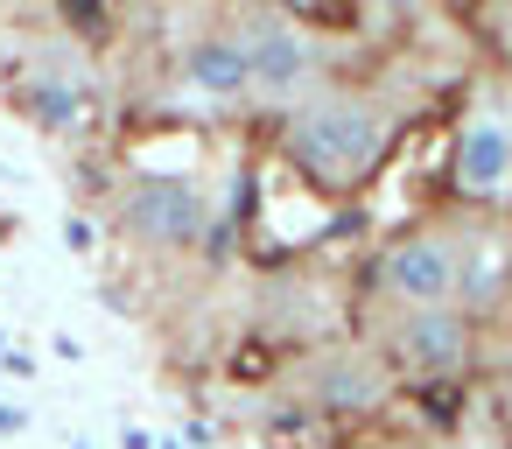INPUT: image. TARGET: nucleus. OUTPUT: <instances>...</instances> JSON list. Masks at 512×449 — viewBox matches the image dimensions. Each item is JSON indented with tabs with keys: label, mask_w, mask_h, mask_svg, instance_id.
Returning a JSON list of instances; mask_svg holds the SVG:
<instances>
[{
	"label": "nucleus",
	"mask_w": 512,
	"mask_h": 449,
	"mask_svg": "<svg viewBox=\"0 0 512 449\" xmlns=\"http://www.w3.org/2000/svg\"><path fill=\"white\" fill-rule=\"evenodd\" d=\"M183 78H190V92H204V99H239V92H253V78H246V50H239V36L232 29H204L190 50H183Z\"/></svg>",
	"instance_id": "nucleus-7"
},
{
	"label": "nucleus",
	"mask_w": 512,
	"mask_h": 449,
	"mask_svg": "<svg viewBox=\"0 0 512 449\" xmlns=\"http://www.w3.org/2000/svg\"><path fill=\"white\" fill-rule=\"evenodd\" d=\"M211 225V204L190 176H134L120 190V232L148 253H183Z\"/></svg>",
	"instance_id": "nucleus-4"
},
{
	"label": "nucleus",
	"mask_w": 512,
	"mask_h": 449,
	"mask_svg": "<svg viewBox=\"0 0 512 449\" xmlns=\"http://www.w3.org/2000/svg\"><path fill=\"white\" fill-rule=\"evenodd\" d=\"M239 50H246V78L260 99H281V106H302L316 92V71H323V50L302 22L288 15H246L239 29Z\"/></svg>",
	"instance_id": "nucleus-3"
},
{
	"label": "nucleus",
	"mask_w": 512,
	"mask_h": 449,
	"mask_svg": "<svg viewBox=\"0 0 512 449\" xmlns=\"http://www.w3.org/2000/svg\"><path fill=\"white\" fill-rule=\"evenodd\" d=\"M36 113H43V127H78V85L36 78Z\"/></svg>",
	"instance_id": "nucleus-9"
},
{
	"label": "nucleus",
	"mask_w": 512,
	"mask_h": 449,
	"mask_svg": "<svg viewBox=\"0 0 512 449\" xmlns=\"http://www.w3.org/2000/svg\"><path fill=\"white\" fill-rule=\"evenodd\" d=\"M309 393H316L330 414H365V407L386 400V365H379L372 351H330V358L316 365Z\"/></svg>",
	"instance_id": "nucleus-6"
},
{
	"label": "nucleus",
	"mask_w": 512,
	"mask_h": 449,
	"mask_svg": "<svg viewBox=\"0 0 512 449\" xmlns=\"http://www.w3.org/2000/svg\"><path fill=\"white\" fill-rule=\"evenodd\" d=\"M470 358V316L463 309H400L386 323V365L414 379H442Z\"/></svg>",
	"instance_id": "nucleus-5"
},
{
	"label": "nucleus",
	"mask_w": 512,
	"mask_h": 449,
	"mask_svg": "<svg viewBox=\"0 0 512 449\" xmlns=\"http://www.w3.org/2000/svg\"><path fill=\"white\" fill-rule=\"evenodd\" d=\"M281 141H288V155L316 183L344 190V183H358L386 155V113L365 92H309L302 106H288V134Z\"/></svg>",
	"instance_id": "nucleus-1"
},
{
	"label": "nucleus",
	"mask_w": 512,
	"mask_h": 449,
	"mask_svg": "<svg viewBox=\"0 0 512 449\" xmlns=\"http://www.w3.org/2000/svg\"><path fill=\"white\" fill-rule=\"evenodd\" d=\"M456 176H463L470 190H498V176H505V134H498L491 120L463 127V148H456Z\"/></svg>",
	"instance_id": "nucleus-8"
},
{
	"label": "nucleus",
	"mask_w": 512,
	"mask_h": 449,
	"mask_svg": "<svg viewBox=\"0 0 512 449\" xmlns=\"http://www.w3.org/2000/svg\"><path fill=\"white\" fill-rule=\"evenodd\" d=\"M379 295L400 309H456L463 302V246L449 232H400L379 253Z\"/></svg>",
	"instance_id": "nucleus-2"
}]
</instances>
